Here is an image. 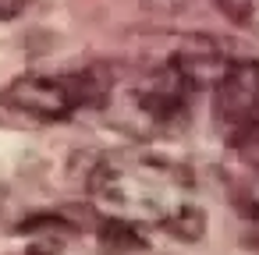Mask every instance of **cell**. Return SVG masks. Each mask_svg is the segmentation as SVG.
<instances>
[{"label":"cell","mask_w":259,"mask_h":255,"mask_svg":"<svg viewBox=\"0 0 259 255\" xmlns=\"http://www.w3.org/2000/svg\"><path fill=\"white\" fill-rule=\"evenodd\" d=\"M89 195L107 216L135 234L153 230L174 241H199L206 213L192 170L156 152H107L89 170Z\"/></svg>","instance_id":"cell-1"},{"label":"cell","mask_w":259,"mask_h":255,"mask_svg":"<svg viewBox=\"0 0 259 255\" xmlns=\"http://www.w3.org/2000/svg\"><path fill=\"white\" fill-rule=\"evenodd\" d=\"M206 61L202 57H170L149 68L139 82L128 85L124 99L107 96L103 107H117L121 121L139 135H170L181 131L192 117V103L206 85Z\"/></svg>","instance_id":"cell-2"},{"label":"cell","mask_w":259,"mask_h":255,"mask_svg":"<svg viewBox=\"0 0 259 255\" xmlns=\"http://www.w3.org/2000/svg\"><path fill=\"white\" fill-rule=\"evenodd\" d=\"M25 255H139L142 234L107 216L100 206L71 202L39 209L18 227Z\"/></svg>","instance_id":"cell-3"},{"label":"cell","mask_w":259,"mask_h":255,"mask_svg":"<svg viewBox=\"0 0 259 255\" xmlns=\"http://www.w3.org/2000/svg\"><path fill=\"white\" fill-rule=\"evenodd\" d=\"M110 82L85 71H25L0 92V110L29 121V124H64L82 110H96L107 103Z\"/></svg>","instance_id":"cell-4"},{"label":"cell","mask_w":259,"mask_h":255,"mask_svg":"<svg viewBox=\"0 0 259 255\" xmlns=\"http://www.w3.org/2000/svg\"><path fill=\"white\" fill-rule=\"evenodd\" d=\"M213 121L231 152L259 167V61H231L213 82Z\"/></svg>","instance_id":"cell-5"},{"label":"cell","mask_w":259,"mask_h":255,"mask_svg":"<svg viewBox=\"0 0 259 255\" xmlns=\"http://www.w3.org/2000/svg\"><path fill=\"white\" fill-rule=\"evenodd\" d=\"M220 11L234 22H252L259 15V0H217Z\"/></svg>","instance_id":"cell-6"},{"label":"cell","mask_w":259,"mask_h":255,"mask_svg":"<svg viewBox=\"0 0 259 255\" xmlns=\"http://www.w3.org/2000/svg\"><path fill=\"white\" fill-rule=\"evenodd\" d=\"M245 237H248V244L259 251V202L245 213Z\"/></svg>","instance_id":"cell-7"},{"label":"cell","mask_w":259,"mask_h":255,"mask_svg":"<svg viewBox=\"0 0 259 255\" xmlns=\"http://www.w3.org/2000/svg\"><path fill=\"white\" fill-rule=\"evenodd\" d=\"M22 8H25V0H0V22L18 18V15H22Z\"/></svg>","instance_id":"cell-8"}]
</instances>
